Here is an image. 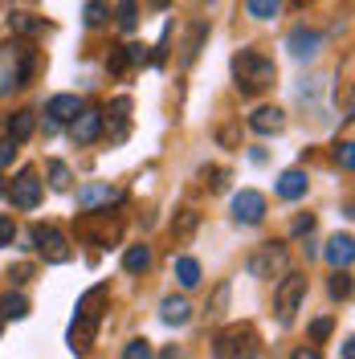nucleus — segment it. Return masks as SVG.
I'll return each instance as SVG.
<instances>
[{"label":"nucleus","instance_id":"nucleus-1","mask_svg":"<svg viewBox=\"0 0 355 359\" xmlns=\"http://www.w3.org/2000/svg\"><path fill=\"white\" fill-rule=\"evenodd\" d=\"M233 78H237V90H241V94H262V90L274 86L278 66L269 62L262 49H241V53L233 57Z\"/></svg>","mask_w":355,"mask_h":359},{"label":"nucleus","instance_id":"nucleus-2","mask_svg":"<svg viewBox=\"0 0 355 359\" xmlns=\"http://www.w3.org/2000/svg\"><path fill=\"white\" fill-rule=\"evenodd\" d=\"M102 302H107V286H94L78 298V318L69 327V347L74 351H86L94 335H98V323H102Z\"/></svg>","mask_w":355,"mask_h":359},{"label":"nucleus","instance_id":"nucleus-3","mask_svg":"<svg viewBox=\"0 0 355 359\" xmlns=\"http://www.w3.org/2000/svg\"><path fill=\"white\" fill-rule=\"evenodd\" d=\"M213 355L217 359H257L262 355V339H257V331L249 323H233V327H225L217 335Z\"/></svg>","mask_w":355,"mask_h":359},{"label":"nucleus","instance_id":"nucleus-4","mask_svg":"<svg viewBox=\"0 0 355 359\" xmlns=\"http://www.w3.org/2000/svg\"><path fill=\"white\" fill-rule=\"evenodd\" d=\"M302 298H307V273H286L282 286H278V323H282V327L294 323Z\"/></svg>","mask_w":355,"mask_h":359},{"label":"nucleus","instance_id":"nucleus-5","mask_svg":"<svg viewBox=\"0 0 355 359\" xmlns=\"http://www.w3.org/2000/svg\"><path fill=\"white\" fill-rule=\"evenodd\" d=\"M33 245H37V253H41L49 266L69 262V241L53 229V224H33Z\"/></svg>","mask_w":355,"mask_h":359},{"label":"nucleus","instance_id":"nucleus-6","mask_svg":"<svg viewBox=\"0 0 355 359\" xmlns=\"http://www.w3.org/2000/svg\"><path fill=\"white\" fill-rule=\"evenodd\" d=\"M249 273L253 278H262V282H269V278H278V273H286V245H262L253 257H249Z\"/></svg>","mask_w":355,"mask_h":359},{"label":"nucleus","instance_id":"nucleus-7","mask_svg":"<svg viewBox=\"0 0 355 359\" xmlns=\"http://www.w3.org/2000/svg\"><path fill=\"white\" fill-rule=\"evenodd\" d=\"M4 192H8L13 208H25V212H29V208H37V204H41V180H37V172H29V168H25L21 176L13 180V188H4Z\"/></svg>","mask_w":355,"mask_h":359},{"label":"nucleus","instance_id":"nucleus-8","mask_svg":"<svg viewBox=\"0 0 355 359\" xmlns=\"http://www.w3.org/2000/svg\"><path fill=\"white\" fill-rule=\"evenodd\" d=\"M123 201V188L119 184H86L78 188V208L82 212H94V208H111V204Z\"/></svg>","mask_w":355,"mask_h":359},{"label":"nucleus","instance_id":"nucleus-9","mask_svg":"<svg viewBox=\"0 0 355 359\" xmlns=\"http://www.w3.org/2000/svg\"><path fill=\"white\" fill-rule=\"evenodd\" d=\"M69 123H74V127H69V135H74V143H78V147L94 143L98 135L107 131V118H102V111H78Z\"/></svg>","mask_w":355,"mask_h":359},{"label":"nucleus","instance_id":"nucleus-10","mask_svg":"<svg viewBox=\"0 0 355 359\" xmlns=\"http://www.w3.org/2000/svg\"><path fill=\"white\" fill-rule=\"evenodd\" d=\"M233 217L241 224H262V217H266V196L253 192V188H241L233 196Z\"/></svg>","mask_w":355,"mask_h":359},{"label":"nucleus","instance_id":"nucleus-11","mask_svg":"<svg viewBox=\"0 0 355 359\" xmlns=\"http://www.w3.org/2000/svg\"><path fill=\"white\" fill-rule=\"evenodd\" d=\"M286 49L298 57V62H307V57H314V53L323 49V33H319V29H307V25H298V29L286 37Z\"/></svg>","mask_w":355,"mask_h":359},{"label":"nucleus","instance_id":"nucleus-12","mask_svg":"<svg viewBox=\"0 0 355 359\" xmlns=\"http://www.w3.org/2000/svg\"><path fill=\"white\" fill-rule=\"evenodd\" d=\"M282 127H286V111L282 107H257L249 114V131H257V135H278Z\"/></svg>","mask_w":355,"mask_h":359},{"label":"nucleus","instance_id":"nucleus-13","mask_svg":"<svg viewBox=\"0 0 355 359\" xmlns=\"http://www.w3.org/2000/svg\"><path fill=\"white\" fill-rule=\"evenodd\" d=\"M351 245H355L351 233H339V237H331V241H327V249H323L327 266H331V269H347V266H351V253H355Z\"/></svg>","mask_w":355,"mask_h":359},{"label":"nucleus","instance_id":"nucleus-14","mask_svg":"<svg viewBox=\"0 0 355 359\" xmlns=\"http://www.w3.org/2000/svg\"><path fill=\"white\" fill-rule=\"evenodd\" d=\"M78 111H82L78 94H58V98H49V107H45V114H49V123H53V127L69 123V118H74Z\"/></svg>","mask_w":355,"mask_h":359},{"label":"nucleus","instance_id":"nucleus-15","mask_svg":"<svg viewBox=\"0 0 355 359\" xmlns=\"http://www.w3.org/2000/svg\"><path fill=\"white\" fill-rule=\"evenodd\" d=\"M307 188H311V180H307V172H282L278 176V196L282 201H298V196H307Z\"/></svg>","mask_w":355,"mask_h":359},{"label":"nucleus","instance_id":"nucleus-16","mask_svg":"<svg viewBox=\"0 0 355 359\" xmlns=\"http://www.w3.org/2000/svg\"><path fill=\"white\" fill-rule=\"evenodd\" d=\"M107 114H111V139H127V131H131V98H114Z\"/></svg>","mask_w":355,"mask_h":359},{"label":"nucleus","instance_id":"nucleus-17","mask_svg":"<svg viewBox=\"0 0 355 359\" xmlns=\"http://www.w3.org/2000/svg\"><path fill=\"white\" fill-rule=\"evenodd\" d=\"M159 318L168 323V327H184L188 318H192V306H188V298H163V306H159Z\"/></svg>","mask_w":355,"mask_h":359},{"label":"nucleus","instance_id":"nucleus-18","mask_svg":"<svg viewBox=\"0 0 355 359\" xmlns=\"http://www.w3.org/2000/svg\"><path fill=\"white\" fill-rule=\"evenodd\" d=\"M33 127H37L33 111H17L13 118H8V139H13V143H25V139L33 135Z\"/></svg>","mask_w":355,"mask_h":359},{"label":"nucleus","instance_id":"nucleus-19","mask_svg":"<svg viewBox=\"0 0 355 359\" xmlns=\"http://www.w3.org/2000/svg\"><path fill=\"white\" fill-rule=\"evenodd\" d=\"M8 25H13V33H21V37H37V33L49 29V21H37V17H29V13H13Z\"/></svg>","mask_w":355,"mask_h":359},{"label":"nucleus","instance_id":"nucleus-20","mask_svg":"<svg viewBox=\"0 0 355 359\" xmlns=\"http://www.w3.org/2000/svg\"><path fill=\"white\" fill-rule=\"evenodd\" d=\"M147 266H152V249L147 245H131L123 253V269H127V273H143Z\"/></svg>","mask_w":355,"mask_h":359},{"label":"nucleus","instance_id":"nucleus-21","mask_svg":"<svg viewBox=\"0 0 355 359\" xmlns=\"http://www.w3.org/2000/svg\"><path fill=\"white\" fill-rule=\"evenodd\" d=\"M176 278L184 290H192V286H200V262L196 257H180L176 262Z\"/></svg>","mask_w":355,"mask_h":359},{"label":"nucleus","instance_id":"nucleus-22","mask_svg":"<svg viewBox=\"0 0 355 359\" xmlns=\"http://www.w3.org/2000/svg\"><path fill=\"white\" fill-rule=\"evenodd\" d=\"M25 314H29L25 294H4L0 298V318H25Z\"/></svg>","mask_w":355,"mask_h":359},{"label":"nucleus","instance_id":"nucleus-23","mask_svg":"<svg viewBox=\"0 0 355 359\" xmlns=\"http://www.w3.org/2000/svg\"><path fill=\"white\" fill-rule=\"evenodd\" d=\"M245 8H249V17H257V21H269V17H278L282 0H245Z\"/></svg>","mask_w":355,"mask_h":359},{"label":"nucleus","instance_id":"nucleus-24","mask_svg":"<svg viewBox=\"0 0 355 359\" xmlns=\"http://www.w3.org/2000/svg\"><path fill=\"white\" fill-rule=\"evenodd\" d=\"M82 17H86V25H90V29H98V25H107V17H111V8H107L102 0H90Z\"/></svg>","mask_w":355,"mask_h":359},{"label":"nucleus","instance_id":"nucleus-25","mask_svg":"<svg viewBox=\"0 0 355 359\" xmlns=\"http://www.w3.org/2000/svg\"><path fill=\"white\" fill-rule=\"evenodd\" d=\"M49 184H53L58 192H66L69 188V168L62 163V159H49Z\"/></svg>","mask_w":355,"mask_h":359},{"label":"nucleus","instance_id":"nucleus-26","mask_svg":"<svg viewBox=\"0 0 355 359\" xmlns=\"http://www.w3.org/2000/svg\"><path fill=\"white\" fill-rule=\"evenodd\" d=\"M351 147H355L351 139H343V143L335 147V159H339V168H343V172H355V151H351Z\"/></svg>","mask_w":355,"mask_h":359},{"label":"nucleus","instance_id":"nucleus-27","mask_svg":"<svg viewBox=\"0 0 355 359\" xmlns=\"http://www.w3.org/2000/svg\"><path fill=\"white\" fill-rule=\"evenodd\" d=\"M135 21H139V17H135V0H119V29L131 33Z\"/></svg>","mask_w":355,"mask_h":359},{"label":"nucleus","instance_id":"nucleus-28","mask_svg":"<svg viewBox=\"0 0 355 359\" xmlns=\"http://www.w3.org/2000/svg\"><path fill=\"white\" fill-rule=\"evenodd\" d=\"M331 294H335V298H347V294H351V273H347V269H335Z\"/></svg>","mask_w":355,"mask_h":359},{"label":"nucleus","instance_id":"nucleus-29","mask_svg":"<svg viewBox=\"0 0 355 359\" xmlns=\"http://www.w3.org/2000/svg\"><path fill=\"white\" fill-rule=\"evenodd\" d=\"M123 359H152V347H147V339H131V343L123 347Z\"/></svg>","mask_w":355,"mask_h":359},{"label":"nucleus","instance_id":"nucleus-30","mask_svg":"<svg viewBox=\"0 0 355 359\" xmlns=\"http://www.w3.org/2000/svg\"><path fill=\"white\" fill-rule=\"evenodd\" d=\"M13 237H17V224H13V217H0V249L13 245Z\"/></svg>","mask_w":355,"mask_h":359},{"label":"nucleus","instance_id":"nucleus-31","mask_svg":"<svg viewBox=\"0 0 355 359\" xmlns=\"http://www.w3.org/2000/svg\"><path fill=\"white\" fill-rule=\"evenodd\" d=\"M331 327H335L331 318H314V327H311V339H314V343H323V339L331 335Z\"/></svg>","mask_w":355,"mask_h":359},{"label":"nucleus","instance_id":"nucleus-32","mask_svg":"<svg viewBox=\"0 0 355 359\" xmlns=\"http://www.w3.org/2000/svg\"><path fill=\"white\" fill-rule=\"evenodd\" d=\"M13 156H17V143H13V139H0V168H8Z\"/></svg>","mask_w":355,"mask_h":359},{"label":"nucleus","instance_id":"nucleus-33","mask_svg":"<svg viewBox=\"0 0 355 359\" xmlns=\"http://www.w3.org/2000/svg\"><path fill=\"white\" fill-rule=\"evenodd\" d=\"M8 278H13L17 286H25V282L33 278V266H13V269H8Z\"/></svg>","mask_w":355,"mask_h":359},{"label":"nucleus","instance_id":"nucleus-34","mask_svg":"<svg viewBox=\"0 0 355 359\" xmlns=\"http://www.w3.org/2000/svg\"><path fill=\"white\" fill-rule=\"evenodd\" d=\"M192 229H196V212H184V217H180V224H176V233L184 237V233H192Z\"/></svg>","mask_w":355,"mask_h":359},{"label":"nucleus","instance_id":"nucleus-35","mask_svg":"<svg viewBox=\"0 0 355 359\" xmlns=\"http://www.w3.org/2000/svg\"><path fill=\"white\" fill-rule=\"evenodd\" d=\"M311 229H314V217L307 212V217H298V221H294V237H302V233H311Z\"/></svg>","mask_w":355,"mask_h":359},{"label":"nucleus","instance_id":"nucleus-36","mask_svg":"<svg viewBox=\"0 0 355 359\" xmlns=\"http://www.w3.org/2000/svg\"><path fill=\"white\" fill-rule=\"evenodd\" d=\"M290 359H323V351H319V347L311 343V347H298V351H294Z\"/></svg>","mask_w":355,"mask_h":359},{"label":"nucleus","instance_id":"nucleus-37","mask_svg":"<svg viewBox=\"0 0 355 359\" xmlns=\"http://www.w3.org/2000/svg\"><path fill=\"white\" fill-rule=\"evenodd\" d=\"M225 302H229V286H221V290H217V298H213V314H221Z\"/></svg>","mask_w":355,"mask_h":359},{"label":"nucleus","instance_id":"nucleus-38","mask_svg":"<svg viewBox=\"0 0 355 359\" xmlns=\"http://www.w3.org/2000/svg\"><path fill=\"white\" fill-rule=\"evenodd\" d=\"M343 359H355V343H351V339L343 343Z\"/></svg>","mask_w":355,"mask_h":359},{"label":"nucleus","instance_id":"nucleus-39","mask_svg":"<svg viewBox=\"0 0 355 359\" xmlns=\"http://www.w3.org/2000/svg\"><path fill=\"white\" fill-rule=\"evenodd\" d=\"M163 359H180V351H176V347H168V351H163Z\"/></svg>","mask_w":355,"mask_h":359},{"label":"nucleus","instance_id":"nucleus-40","mask_svg":"<svg viewBox=\"0 0 355 359\" xmlns=\"http://www.w3.org/2000/svg\"><path fill=\"white\" fill-rule=\"evenodd\" d=\"M152 4H159V8H168V0H152Z\"/></svg>","mask_w":355,"mask_h":359},{"label":"nucleus","instance_id":"nucleus-41","mask_svg":"<svg viewBox=\"0 0 355 359\" xmlns=\"http://www.w3.org/2000/svg\"><path fill=\"white\" fill-rule=\"evenodd\" d=\"M0 196H4V180H0Z\"/></svg>","mask_w":355,"mask_h":359},{"label":"nucleus","instance_id":"nucleus-42","mask_svg":"<svg viewBox=\"0 0 355 359\" xmlns=\"http://www.w3.org/2000/svg\"><path fill=\"white\" fill-rule=\"evenodd\" d=\"M0 331H4V318H0Z\"/></svg>","mask_w":355,"mask_h":359}]
</instances>
